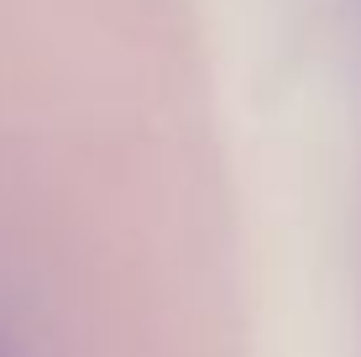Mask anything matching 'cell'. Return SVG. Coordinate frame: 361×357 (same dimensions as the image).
I'll use <instances>...</instances> for the list:
<instances>
[]
</instances>
